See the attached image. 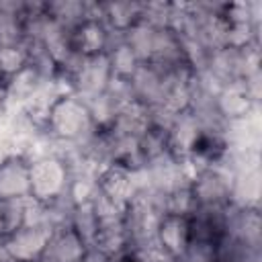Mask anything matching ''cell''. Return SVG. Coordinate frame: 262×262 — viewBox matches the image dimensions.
I'll use <instances>...</instances> for the list:
<instances>
[{"mask_svg": "<svg viewBox=\"0 0 262 262\" xmlns=\"http://www.w3.org/2000/svg\"><path fill=\"white\" fill-rule=\"evenodd\" d=\"M72 231L88 246L94 242L96 231H98V217L92 209L90 203L86 205H76L74 217H72Z\"/></svg>", "mask_w": 262, "mask_h": 262, "instance_id": "obj_18", "label": "cell"}, {"mask_svg": "<svg viewBox=\"0 0 262 262\" xmlns=\"http://www.w3.org/2000/svg\"><path fill=\"white\" fill-rule=\"evenodd\" d=\"M86 244L72 231H57L49 237L43 254H41V262H80L84 256Z\"/></svg>", "mask_w": 262, "mask_h": 262, "instance_id": "obj_7", "label": "cell"}, {"mask_svg": "<svg viewBox=\"0 0 262 262\" xmlns=\"http://www.w3.org/2000/svg\"><path fill=\"white\" fill-rule=\"evenodd\" d=\"M45 12L72 33H76L86 23V2H74V0L45 2Z\"/></svg>", "mask_w": 262, "mask_h": 262, "instance_id": "obj_14", "label": "cell"}, {"mask_svg": "<svg viewBox=\"0 0 262 262\" xmlns=\"http://www.w3.org/2000/svg\"><path fill=\"white\" fill-rule=\"evenodd\" d=\"M29 176H31V196L43 203L55 199L68 186V170L57 158H41L29 162Z\"/></svg>", "mask_w": 262, "mask_h": 262, "instance_id": "obj_3", "label": "cell"}, {"mask_svg": "<svg viewBox=\"0 0 262 262\" xmlns=\"http://www.w3.org/2000/svg\"><path fill=\"white\" fill-rule=\"evenodd\" d=\"M47 129L59 139L80 141L98 127H94L84 100L72 94V96L61 98L51 108L49 119H47Z\"/></svg>", "mask_w": 262, "mask_h": 262, "instance_id": "obj_1", "label": "cell"}, {"mask_svg": "<svg viewBox=\"0 0 262 262\" xmlns=\"http://www.w3.org/2000/svg\"><path fill=\"white\" fill-rule=\"evenodd\" d=\"M92 244L113 258H125L129 254V239L123 227V219L111 223H98V231Z\"/></svg>", "mask_w": 262, "mask_h": 262, "instance_id": "obj_13", "label": "cell"}, {"mask_svg": "<svg viewBox=\"0 0 262 262\" xmlns=\"http://www.w3.org/2000/svg\"><path fill=\"white\" fill-rule=\"evenodd\" d=\"M190 190L199 209H221L229 205L231 174L217 160H213L194 176Z\"/></svg>", "mask_w": 262, "mask_h": 262, "instance_id": "obj_2", "label": "cell"}, {"mask_svg": "<svg viewBox=\"0 0 262 262\" xmlns=\"http://www.w3.org/2000/svg\"><path fill=\"white\" fill-rule=\"evenodd\" d=\"M6 231H4V221H2V209H0V237H4Z\"/></svg>", "mask_w": 262, "mask_h": 262, "instance_id": "obj_25", "label": "cell"}, {"mask_svg": "<svg viewBox=\"0 0 262 262\" xmlns=\"http://www.w3.org/2000/svg\"><path fill=\"white\" fill-rule=\"evenodd\" d=\"M108 57V63H111V72L113 76H121V78H131L133 72L141 66L139 57L131 51V47L125 43L121 45L119 49H115L113 53L106 55Z\"/></svg>", "mask_w": 262, "mask_h": 262, "instance_id": "obj_21", "label": "cell"}, {"mask_svg": "<svg viewBox=\"0 0 262 262\" xmlns=\"http://www.w3.org/2000/svg\"><path fill=\"white\" fill-rule=\"evenodd\" d=\"M98 188L127 205L133 199L131 170H127L121 164H111V166L102 168L98 174Z\"/></svg>", "mask_w": 262, "mask_h": 262, "instance_id": "obj_11", "label": "cell"}, {"mask_svg": "<svg viewBox=\"0 0 262 262\" xmlns=\"http://www.w3.org/2000/svg\"><path fill=\"white\" fill-rule=\"evenodd\" d=\"M29 61V53L25 45H0V78L6 80L8 76L23 70Z\"/></svg>", "mask_w": 262, "mask_h": 262, "instance_id": "obj_20", "label": "cell"}, {"mask_svg": "<svg viewBox=\"0 0 262 262\" xmlns=\"http://www.w3.org/2000/svg\"><path fill=\"white\" fill-rule=\"evenodd\" d=\"M217 262H262L260 242H246L233 235H221L215 242Z\"/></svg>", "mask_w": 262, "mask_h": 262, "instance_id": "obj_8", "label": "cell"}, {"mask_svg": "<svg viewBox=\"0 0 262 262\" xmlns=\"http://www.w3.org/2000/svg\"><path fill=\"white\" fill-rule=\"evenodd\" d=\"M108 27L104 23L88 20L74 33V47L84 55H98L104 53Z\"/></svg>", "mask_w": 262, "mask_h": 262, "instance_id": "obj_15", "label": "cell"}, {"mask_svg": "<svg viewBox=\"0 0 262 262\" xmlns=\"http://www.w3.org/2000/svg\"><path fill=\"white\" fill-rule=\"evenodd\" d=\"M141 20V2H104V25L127 31Z\"/></svg>", "mask_w": 262, "mask_h": 262, "instance_id": "obj_16", "label": "cell"}, {"mask_svg": "<svg viewBox=\"0 0 262 262\" xmlns=\"http://www.w3.org/2000/svg\"><path fill=\"white\" fill-rule=\"evenodd\" d=\"M29 196H31V194H29ZM29 196L10 199V201H0L2 221H4V231H6V235L25 225V213H27V201H29ZM6 235H4V237H6Z\"/></svg>", "mask_w": 262, "mask_h": 262, "instance_id": "obj_22", "label": "cell"}, {"mask_svg": "<svg viewBox=\"0 0 262 262\" xmlns=\"http://www.w3.org/2000/svg\"><path fill=\"white\" fill-rule=\"evenodd\" d=\"M51 233L43 227H33V225H23L18 229H14L12 233H8L4 237L8 250L12 252V256L20 262H33L39 260L47 242H49Z\"/></svg>", "mask_w": 262, "mask_h": 262, "instance_id": "obj_5", "label": "cell"}, {"mask_svg": "<svg viewBox=\"0 0 262 262\" xmlns=\"http://www.w3.org/2000/svg\"><path fill=\"white\" fill-rule=\"evenodd\" d=\"M78 98H80V96H78ZM82 100H84V104H86V108H88V115H90L94 127H98V129H108L111 123H113V119H115V115H117V111H119V106H117L104 92H102V94H96V96L82 98Z\"/></svg>", "mask_w": 262, "mask_h": 262, "instance_id": "obj_17", "label": "cell"}, {"mask_svg": "<svg viewBox=\"0 0 262 262\" xmlns=\"http://www.w3.org/2000/svg\"><path fill=\"white\" fill-rule=\"evenodd\" d=\"M104 94L119 106H127V104H133L137 102L135 100V92H133V86L129 82V78H121V76H111L106 88H104Z\"/></svg>", "mask_w": 262, "mask_h": 262, "instance_id": "obj_23", "label": "cell"}, {"mask_svg": "<svg viewBox=\"0 0 262 262\" xmlns=\"http://www.w3.org/2000/svg\"><path fill=\"white\" fill-rule=\"evenodd\" d=\"M0 88H4V80L2 78H0Z\"/></svg>", "mask_w": 262, "mask_h": 262, "instance_id": "obj_26", "label": "cell"}, {"mask_svg": "<svg viewBox=\"0 0 262 262\" xmlns=\"http://www.w3.org/2000/svg\"><path fill=\"white\" fill-rule=\"evenodd\" d=\"M31 194L29 162L12 156L0 164V201L23 199Z\"/></svg>", "mask_w": 262, "mask_h": 262, "instance_id": "obj_6", "label": "cell"}, {"mask_svg": "<svg viewBox=\"0 0 262 262\" xmlns=\"http://www.w3.org/2000/svg\"><path fill=\"white\" fill-rule=\"evenodd\" d=\"M215 106H217V111H219L227 121H233V119L246 117L254 106H258V102H254V100L248 96V92H246L242 80H237V82H233V84H227V86L217 94Z\"/></svg>", "mask_w": 262, "mask_h": 262, "instance_id": "obj_10", "label": "cell"}, {"mask_svg": "<svg viewBox=\"0 0 262 262\" xmlns=\"http://www.w3.org/2000/svg\"><path fill=\"white\" fill-rule=\"evenodd\" d=\"M0 262H20V260H16V258L12 256V252L8 250L4 237H0Z\"/></svg>", "mask_w": 262, "mask_h": 262, "instance_id": "obj_24", "label": "cell"}, {"mask_svg": "<svg viewBox=\"0 0 262 262\" xmlns=\"http://www.w3.org/2000/svg\"><path fill=\"white\" fill-rule=\"evenodd\" d=\"M96 217H98V223H111V221H121L123 219V213L127 209L125 203L113 199L111 194H106L104 190L96 188L92 201H90Z\"/></svg>", "mask_w": 262, "mask_h": 262, "instance_id": "obj_19", "label": "cell"}, {"mask_svg": "<svg viewBox=\"0 0 262 262\" xmlns=\"http://www.w3.org/2000/svg\"><path fill=\"white\" fill-rule=\"evenodd\" d=\"M158 242L162 250L170 256L182 254V250L190 242V229H188V219L186 217H176V215H166L162 217L158 225Z\"/></svg>", "mask_w": 262, "mask_h": 262, "instance_id": "obj_9", "label": "cell"}, {"mask_svg": "<svg viewBox=\"0 0 262 262\" xmlns=\"http://www.w3.org/2000/svg\"><path fill=\"white\" fill-rule=\"evenodd\" d=\"M111 63L104 53L98 55H88L82 63V68L72 76L74 80V94L80 98L96 96L102 94L108 80H111Z\"/></svg>", "mask_w": 262, "mask_h": 262, "instance_id": "obj_4", "label": "cell"}, {"mask_svg": "<svg viewBox=\"0 0 262 262\" xmlns=\"http://www.w3.org/2000/svg\"><path fill=\"white\" fill-rule=\"evenodd\" d=\"M260 201V168L239 172L231 178L229 203L237 207H254L258 209Z\"/></svg>", "mask_w": 262, "mask_h": 262, "instance_id": "obj_12", "label": "cell"}]
</instances>
